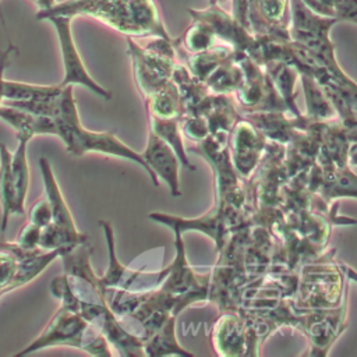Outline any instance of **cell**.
<instances>
[{
  "mask_svg": "<svg viewBox=\"0 0 357 357\" xmlns=\"http://www.w3.org/2000/svg\"><path fill=\"white\" fill-rule=\"evenodd\" d=\"M261 67L286 103L289 113L291 116H300L301 112L296 103V82L300 77V71L294 66L282 60H268Z\"/></svg>",
  "mask_w": 357,
  "mask_h": 357,
  "instance_id": "19",
  "label": "cell"
},
{
  "mask_svg": "<svg viewBox=\"0 0 357 357\" xmlns=\"http://www.w3.org/2000/svg\"><path fill=\"white\" fill-rule=\"evenodd\" d=\"M187 11L192 20H199L208 24L216 39L230 46L234 52L247 53L255 40V36L219 4H209L202 10L188 8Z\"/></svg>",
  "mask_w": 357,
  "mask_h": 357,
  "instance_id": "11",
  "label": "cell"
},
{
  "mask_svg": "<svg viewBox=\"0 0 357 357\" xmlns=\"http://www.w3.org/2000/svg\"><path fill=\"white\" fill-rule=\"evenodd\" d=\"M144 100L148 116L151 117L178 119L183 114L180 93L176 84L172 79Z\"/></svg>",
  "mask_w": 357,
  "mask_h": 357,
  "instance_id": "25",
  "label": "cell"
},
{
  "mask_svg": "<svg viewBox=\"0 0 357 357\" xmlns=\"http://www.w3.org/2000/svg\"><path fill=\"white\" fill-rule=\"evenodd\" d=\"M349 305V290L342 303L328 310H303L298 331L304 333L310 344V356H326L335 340L347 328L346 315Z\"/></svg>",
  "mask_w": 357,
  "mask_h": 357,
  "instance_id": "7",
  "label": "cell"
},
{
  "mask_svg": "<svg viewBox=\"0 0 357 357\" xmlns=\"http://www.w3.org/2000/svg\"><path fill=\"white\" fill-rule=\"evenodd\" d=\"M244 78L243 70L237 61V52H233L225 61L215 67L204 79L211 93L233 95L241 85Z\"/></svg>",
  "mask_w": 357,
  "mask_h": 357,
  "instance_id": "23",
  "label": "cell"
},
{
  "mask_svg": "<svg viewBox=\"0 0 357 357\" xmlns=\"http://www.w3.org/2000/svg\"><path fill=\"white\" fill-rule=\"evenodd\" d=\"M290 0H247V28L254 36L289 38Z\"/></svg>",
  "mask_w": 357,
  "mask_h": 357,
  "instance_id": "12",
  "label": "cell"
},
{
  "mask_svg": "<svg viewBox=\"0 0 357 357\" xmlns=\"http://www.w3.org/2000/svg\"><path fill=\"white\" fill-rule=\"evenodd\" d=\"M36 250H24L15 241H6L0 240V291L7 294L15 289H18L15 283L17 269L20 259L29 257L39 251Z\"/></svg>",
  "mask_w": 357,
  "mask_h": 357,
  "instance_id": "24",
  "label": "cell"
},
{
  "mask_svg": "<svg viewBox=\"0 0 357 357\" xmlns=\"http://www.w3.org/2000/svg\"><path fill=\"white\" fill-rule=\"evenodd\" d=\"M149 120V130L153 131L159 138H162L170 148L174 151L176 156L178 158L180 165L190 170H195V166L190 162L188 153L185 151L183 142V134L180 130L178 119H156L148 116Z\"/></svg>",
  "mask_w": 357,
  "mask_h": 357,
  "instance_id": "26",
  "label": "cell"
},
{
  "mask_svg": "<svg viewBox=\"0 0 357 357\" xmlns=\"http://www.w3.org/2000/svg\"><path fill=\"white\" fill-rule=\"evenodd\" d=\"M99 331L79 314L60 305L42 333L14 356H26L52 346H71L84 350L88 339Z\"/></svg>",
  "mask_w": 357,
  "mask_h": 357,
  "instance_id": "6",
  "label": "cell"
},
{
  "mask_svg": "<svg viewBox=\"0 0 357 357\" xmlns=\"http://www.w3.org/2000/svg\"><path fill=\"white\" fill-rule=\"evenodd\" d=\"M301 3L319 15L356 24L357 0H301Z\"/></svg>",
  "mask_w": 357,
  "mask_h": 357,
  "instance_id": "31",
  "label": "cell"
},
{
  "mask_svg": "<svg viewBox=\"0 0 357 357\" xmlns=\"http://www.w3.org/2000/svg\"><path fill=\"white\" fill-rule=\"evenodd\" d=\"M50 291L56 298L61 301V307L79 314V298L73 291L68 279L64 273L53 278V280L50 282Z\"/></svg>",
  "mask_w": 357,
  "mask_h": 357,
  "instance_id": "33",
  "label": "cell"
},
{
  "mask_svg": "<svg viewBox=\"0 0 357 357\" xmlns=\"http://www.w3.org/2000/svg\"><path fill=\"white\" fill-rule=\"evenodd\" d=\"M216 43L218 39L213 31L199 20H192V24L185 29L183 36L176 39V46L188 54L204 52Z\"/></svg>",
  "mask_w": 357,
  "mask_h": 357,
  "instance_id": "30",
  "label": "cell"
},
{
  "mask_svg": "<svg viewBox=\"0 0 357 357\" xmlns=\"http://www.w3.org/2000/svg\"><path fill=\"white\" fill-rule=\"evenodd\" d=\"M331 250L317 258L303 264L297 273V287L293 304L298 310H328L337 307L349 284L354 280V272L336 262Z\"/></svg>",
  "mask_w": 357,
  "mask_h": 357,
  "instance_id": "3",
  "label": "cell"
},
{
  "mask_svg": "<svg viewBox=\"0 0 357 357\" xmlns=\"http://www.w3.org/2000/svg\"><path fill=\"white\" fill-rule=\"evenodd\" d=\"M145 163L156 178H162L169 185L173 197H180V180H178V158L174 151L159 138L153 131L149 130L145 151L141 152Z\"/></svg>",
  "mask_w": 357,
  "mask_h": 357,
  "instance_id": "15",
  "label": "cell"
},
{
  "mask_svg": "<svg viewBox=\"0 0 357 357\" xmlns=\"http://www.w3.org/2000/svg\"><path fill=\"white\" fill-rule=\"evenodd\" d=\"M99 226H102L106 237V244H107V255H109V265L106 272L99 276V286L102 291L107 294L114 290H132L135 282L144 272L142 269H130L128 266L123 265L116 254V247H114V234H113V226L107 220H99Z\"/></svg>",
  "mask_w": 357,
  "mask_h": 357,
  "instance_id": "17",
  "label": "cell"
},
{
  "mask_svg": "<svg viewBox=\"0 0 357 357\" xmlns=\"http://www.w3.org/2000/svg\"><path fill=\"white\" fill-rule=\"evenodd\" d=\"M1 296H4V293H1V291H0V297H1Z\"/></svg>",
  "mask_w": 357,
  "mask_h": 357,
  "instance_id": "40",
  "label": "cell"
},
{
  "mask_svg": "<svg viewBox=\"0 0 357 357\" xmlns=\"http://www.w3.org/2000/svg\"><path fill=\"white\" fill-rule=\"evenodd\" d=\"M178 124L181 134L194 142H199L209 135L206 120L201 114L184 113L178 117Z\"/></svg>",
  "mask_w": 357,
  "mask_h": 357,
  "instance_id": "32",
  "label": "cell"
},
{
  "mask_svg": "<svg viewBox=\"0 0 357 357\" xmlns=\"http://www.w3.org/2000/svg\"><path fill=\"white\" fill-rule=\"evenodd\" d=\"M39 167L42 172L46 198L49 199V204L52 208V223L66 236L70 245H78L81 243L88 241L89 237L86 236V233H81L77 230L71 212L56 181L52 166L45 156L39 159Z\"/></svg>",
  "mask_w": 357,
  "mask_h": 357,
  "instance_id": "14",
  "label": "cell"
},
{
  "mask_svg": "<svg viewBox=\"0 0 357 357\" xmlns=\"http://www.w3.org/2000/svg\"><path fill=\"white\" fill-rule=\"evenodd\" d=\"M18 145L10 159V172L14 187V213H25V198L29 185V166L26 156V146L31 141L26 137H17Z\"/></svg>",
  "mask_w": 357,
  "mask_h": 357,
  "instance_id": "21",
  "label": "cell"
},
{
  "mask_svg": "<svg viewBox=\"0 0 357 357\" xmlns=\"http://www.w3.org/2000/svg\"><path fill=\"white\" fill-rule=\"evenodd\" d=\"M29 222L39 226L45 227L52 222V208L49 204V199L46 197L38 199L29 209Z\"/></svg>",
  "mask_w": 357,
  "mask_h": 357,
  "instance_id": "35",
  "label": "cell"
},
{
  "mask_svg": "<svg viewBox=\"0 0 357 357\" xmlns=\"http://www.w3.org/2000/svg\"><path fill=\"white\" fill-rule=\"evenodd\" d=\"M11 153L4 144H0V205H1V236L4 234L8 218L14 213V187L10 172Z\"/></svg>",
  "mask_w": 357,
  "mask_h": 357,
  "instance_id": "29",
  "label": "cell"
},
{
  "mask_svg": "<svg viewBox=\"0 0 357 357\" xmlns=\"http://www.w3.org/2000/svg\"><path fill=\"white\" fill-rule=\"evenodd\" d=\"M15 50V47L13 46V43H8L7 49L1 50L0 52V109L3 106V85H4V71L8 66V61H10V56H11V52Z\"/></svg>",
  "mask_w": 357,
  "mask_h": 357,
  "instance_id": "37",
  "label": "cell"
},
{
  "mask_svg": "<svg viewBox=\"0 0 357 357\" xmlns=\"http://www.w3.org/2000/svg\"><path fill=\"white\" fill-rule=\"evenodd\" d=\"M300 81L303 86V93L305 99V113L308 117L317 120H332L337 119L333 106L329 99L315 82V79L307 74H300Z\"/></svg>",
  "mask_w": 357,
  "mask_h": 357,
  "instance_id": "28",
  "label": "cell"
},
{
  "mask_svg": "<svg viewBox=\"0 0 357 357\" xmlns=\"http://www.w3.org/2000/svg\"><path fill=\"white\" fill-rule=\"evenodd\" d=\"M33 1L39 10H47L56 3V0H33Z\"/></svg>",
  "mask_w": 357,
  "mask_h": 357,
  "instance_id": "38",
  "label": "cell"
},
{
  "mask_svg": "<svg viewBox=\"0 0 357 357\" xmlns=\"http://www.w3.org/2000/svg\"><path fill=\"white\" fill-rule=\"evenodd\" d=\"M53 15L92 17L131 38H170L153 0H64L38 10L35 17L47 20Z\"/></svg>",
  "mask_w": 357,
  "mask_h": 357,
  "instance_id": "2",
  "label": "cell"
},
{
  "mask_svg": "<svg viewBox=\"0 0 357 357\" xmlns=\"http://www.w3.org/2000/svg\"><path fill=\"white\" fill-rule=\"evenodd\" d=\"M176 318L170 317L156 331L142 337L145 356H194L190 350H185L176 337Z\"/></svg>",
  "mask_w": 357,
  "mask_h": 357,
  "instance_id": "22",
  "label": "cell"
},
{
  "mask_svg": "<svg viewBox=\"0 0 357 357\" xmlns=\"http://www.w3.org/2000/svg\"><path fill=\"white\" fill-rule=\"evenodd\" d=\"M61 85H39L21 81L4 79L3 100L6 102H35L46 100L56 96L61 91Z\"/></svg>",
  "mask_w": 357,
  "mask_h": 357,
  "instance_id": "27",
  "label": "cell"
},
{
  "mask_svg": "<svg viewBox=\"0 0 357 357\" xmlns=\"http://www.w3.org/2000/svg\"><path fill=\"white\" fill-rule=\"evenodd\" d=\"M173 231L176 248L174 258L166 268V276L158 287L172 294H184L194 290H209L211 272L201 275L194 271L185 255L183 233L178 230Z\"/></svg>",
  "mask_w": 357,
  "mask_h": 357,
  "instance_id": "13",
  "label": "cell"
},
{
  "mask_svg": "<svg viewBox=\"0 0 357 357\" xmlns=\"http://www.w3.org/2000/svg\"><path fill=\"white\" fill-rule=\"evenodd\" d=\"M237 61L243 70L244 78L238 89L234 92L236 106L240 113L252 112H284L289 109L264 68L257 64L244 52H237ZM290 114V113H289Z\"/></svg>",
  "mask_w": 357,
  "mask_h": 357,
  "instance_id": "5",
  "label": "cell"
},
{
  "mask_svg": "<svg viewBox=\"0 0 357 357\" xmlns=\"http://www.w3.org/2000/svg\"><path fill=\"white\" fill-rule=\"evenodd\" d=\"M127 52L131 59L134 79L144 99L159 91L172 79L177 59L148 50L131 36H127Z\"/></svg>",
  "mask_w": 357,
  "mask_h": 357,
  "instance_id": "8",
  "label": "cell"
},
{
  "mask_svg": "<svg viewBox=\"0 0 357 357\" xmlns=\"http://www.w3.org/2000/svg\"><path fill=\"white\" fill-rule=\"evenodd\" d=\"M212 343L219 356L243 357L247 351V335L241 317L236 311L220 312L212 329Z\"/></svg>",
  "mask_w": 357,
  "mask_h": 357,
  "instance_id": "16",
  "label": "cell"
},
{
  "mask_svg": "<svg viewBox=\"0 0 357 357\" xmlns=\"http://www.w3.org/2000/svg\"><path fill=\"white\" fill-rule=\"evenodd\" d=\"M57 33L59 43H60V52H61V60H63V68H64V75L60 82L61 86L66 85H82L88 88L91 92L95 95L100 96L105 100L112 99V93L105 89L102 85H99L86 71L85 64L77 50L73 32H71V21L73 18L70 17H63V15H53L47 18Z\"/></svg>",
  "mask_w": 357,
  "mask_h": 357,
  "instance_id": "9",
  "label": "cell"
},
{
  "mask_svg": "<svg viewBox=\"0 0 357 357\" xmlns=\"http://www.w3.org/2000/svg\"><path fill=\"white\" fill-rule=\"evenodd\" d=\"M40 230H42V227L29 222L20 230V233L15 238V243L24 250H36V248H39Z\"/></svg>",
  "mask_w": 357,
  "mask_h": 357,
  "instance_id": "34",
  "label": "cell"
},
{
  "mask_svg": "<svg viewBox=\"0 0 357 357\" xmlns=\"http://www.w3.org/2000/svg\"><path fill=\"white\" fill-rule=\"evenodd\" d=\"M223 0H209V4H219ZM231 15L247 26V0H231Z\"/></svg>",
  "mask_w": 357,
  "mask_h": 357,
  "instance_id": "36",
  "label": "cell"
},
{
  "mask_svg": "<svg viewBox=\"0 0 357 357\" xmlns=\"http://www.w3.org/2000/svg\"><path fill=\"white\" fill-rule=\"evenodd\" d=\"M265 144L266 138L241 116L231 128L227 139L233 167L241 180H247L257 169Z\"/></svg>",
  "mask_w": 357,
  "mask_h": 357,
  "instance_id": "10",
  "label": "cell"
},
{
  "mask_svg": "<svg viewBox=\"0 0 357 357\" xmlns=\"http://www.w3.org/2000/svg\"><path fill=\"white\" fill-rule=\"evenodd\" d=\"M91 254H92V245L89 244V240L61 254L60 259L63 262L64 275L86 282L98 293L100 300H107L106 294L102 291L99 286V276L93 272L91 266Z\"/></svg>",
  "mask_w": 357,
  "mask_h": 357,
  "instance_id": "20",
  "label": "cell"
},
{
  "mask_svg": "<svg viewBox=\"0 0 357 357\" xmlns=\"http://www.w3.org/2000/svg\"><path fill=\"white\" fill-rule=\"evenodd\" d=\"M25 109L33 114L53 119L54 135L64 142L68 153L82 156L88 152H102L132 160L145 169L156 187L159 185V180L149 170L142 155L123 144L113 131L100 132L82 127L74 99L73 85L63 86L61 91L50 99L28 102Z\"/></svg>",
  "mask_w": 357,
  "mask_h": 357,
  "instance_id": "1",
  "label": "cell"
},
{
  "mask_svg": "<svg viewBox=\"0 0 357 357\" xmlns=\"http://www.w3.org/2000/svg\"><path fill=\"white\" fill-rule=\"evenodd\" d=\"M0 20H1V24H3V26L6 28V20H4V15H3V8H1V0H0Z\"/></svg>",
  "mask_w": 357,
  "mask_h": 357,
  "instance_id": "39",
  "label": "cell"
},
{
  "mask_svg": "<svg viewBox=\"0 0 357 357\" xmlns=\"http://www.w3.org/2000/svg\"><path fill=\"white\" fill-rule=\"evenodd\" d=\"M243 119L250 121L268 141L286 145L297 131L294 117L284 112H252L241 113Z\"/></svg>",
  "mask_w": 357,
  "mask_h": 357,
  "instance_id": "18",
  "label": "cell"
},
{
  "mask_svg": "<svg viewBox=\"0 0 357 357\" xmlns=\"http://www.w3.org/2000/svg\"><path fill=\"white\" fill-rule=\"evenodd\" d=\"M339 21L324 17L308 7L301 0H290L289 38L296 45L310 52L321 64L337 75H347L339 66L335 56V45L329 32Z\"/></svg>",
  "mask_w": 357,
  "mask_h": 357,
  "instance_id": "4",
  "label": "cell"
}]
</instances>
